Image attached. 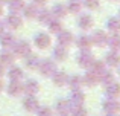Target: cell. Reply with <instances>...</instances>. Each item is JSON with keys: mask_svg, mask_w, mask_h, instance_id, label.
<instances>
[{"mask_svg": "<svg viewBox=\"0 0 120 116\" xmlns=\"http://www.w3.org/2000/svg\"><path fill=\"white\" fill-rule=\"evenodd\" d=\"M12 52H14L15 57H27L29 54H32V48L30 44L26 41V40H21V41H15L14 46H12Z\"/></svg>", "mask_w": 120, "mask_h": 116, "instance_id": "6da1fadb", "label": "cell"}, {"mask_svg": "<svg viewBox=\"0 0 120 116\" xmlns=\"http://www.w3.org/2000/svg\"><path fill=\"white\" fill-rule=\"evenodd\" d=\"M38 69H40L41 75H44V76H52V75L58 70V69H56L55 61H52V60H44V61H40Z\"/></svg>", "mask_w": 120, "mask_h": 116, "instance_id": "7a4b0ae2", "label": "cell"}, {"mask_svg": "<svg viewBox=\"0 0 120 116\" xmlns=\"http://www.w3.org/2000/svg\"><path fill=\"white\" fill-rule=\"evenodd\" d=\"M34 43H35L37 48L46 49V48H49V46L52 44V38H50V35L46 34V32H38L35 37H34Z\"/></svg>", "mask_w": 120, "mask_h": 116, "instance_id": "3957f363", "label": "cell"}, {"mask_svg": "<svg viewBox=\"0 0 120 116\" xmlns=\"http://www.w3.org/2000/svg\"><path fill=\"white\" fill-rule=\"evenodd\" d=\"M21 24H23L21 15L15 14V12H9L8 17H6V26H8L9 29H20Z\"/></svg>", "mask_w": 120, "mask_h": 116, "instance_id": "277c9868", "label": "cell"}, {"mask_svg": "<svg viewBox=\"0 0 120 116\" xmlns=\"http://www.w3.org/2000/svg\"><path fill=\"white\" fill-rule=\"evenodd\" d=\"M93 61H94V57L90 51H82L79 54V57H78V63H79V66L84 67V69H90L91 64H93Z\"/></svg>", "mask_w": 120, "mask_h": 116, "instance_id": "5b68a950", "label": "cell"}, {"mask_svg": "<svg viewBox=\"0 0 120 116\" xmlns=\"http://www.w3.org/2000/svg\"><path fill=\"white\" fill-rule=\"evenodd\" d=\"M90 38H91V43H94L96 46H105L106 41H108V34L103 32V31H94Z\"/></svg>", "mask_w": 120, "mask_h": 116, "instance_id": "8992f818", "label": "cell"}, {"mask_svg": "<svg viewBox=\"0 0 120 116\" xmlns=\"http://www.w3.org/2000/svg\"><path fill=\"white\" fill-rule=\"evenodd\" d=\"M50 12H52L53 18H59V20H62V18H64L65 15L68 14V11H67V6H65L64 3H55Z\"/></svg>", "mask_w": 120, "mask_h": 116, "instance_id": "52a82bcc", "label": "cell"}, {"mask_svg": "<svg viewBox=\"0 0 120 116\" xmlns=\"http://www.w3.org/2000/svg\"><path fill=\"white\" fill-rule=\"evenodd\" d=\"M106 31L112 35L120 34V18L119 17H111L106 20Z\"/></svg>", "mask_w": 120, "mask_h": 116, "instance_id": "ba28073f", "label": "cell"}, {"mask_svg": "<svg viewBox=\"0 0 120 116\" xmlns=\"http://www.w3.org/2000/svg\"><path fill=\"white\" fill-rule=\"evenodd\" d=\"M56 37H58V43L61 46H64V48H68V46L71 44V41H73V35H71V32L64 31V29H62L59 34H56Z\"/></svg>", "mask_w": 120, "mask_h": 116, "instance_id": "9c48e42d", "label": "cell"}, {"mask_svg": "<svg viewBox=\"0 0 120 116\" xmlns=\"http://www.w3.org/2000/svg\"><path fill=\"white\" fill-rule=\"evenodd\" d=\"M119 102L116 101V99H111V98H108L105 102H103V112L105 113H108V115H116L119 112Z\"/></svg>", "mask_w": 120, "mask_h": 116, "instance_id": "30bf717a", "label": "cell"}, {"mask_svg": "<svg viewBox=\"0 0 120 116\" xmlns=\"http://www.w3.org/2000/svg\"><path fill=\"white\" fill-rule=\"evenodd\" d=\"M79 28L82 31H90L91 28H93V24H94V20H93V17H91L90 14H82L81 17H79Z\"/></svg>", "mask_w": 120, "mask_h": 116, "instance_id": "8fae6325", "label": "cell"}, {"mask_svg": "<svg viewBox=\"0 0 120 116\" xmlns=\"http://www.w3.org/2000/svg\"><path fill=\"white\" fill-rule=\"evenodd\" d=\"M15 41H17V40H15L14 34H11V32H3L2 35H0V44H2L5 49L12 48Z\"/></svg>", "mask_w": 120, "mask_h": 116, "instance_id": "7c38bea8", "label": "cell"}, {"mask_svg": "<svg viewBox=\"0 0 120 116\" xmlns=\"http://www.w3.org/2000/svg\"><path fill=\"white\" fill-rule=\"evenodd\" d=\"M105 64L109 66V67H117V66L120 64V54L116 52V51H111L105 57Z\"/></svg>", "mask_w": 120, "mask_h": 116, "instance_id": "4fadbf2b", "label": "cell"}, {"mask_svg": "<svg viewBox=\"0 0 120 116\" xmlns=\"http://www.w3.org/2000/svg\"><path fill=\"white\" fill-rule=\"evenodd\" d=\"M23 90L27 93V95H37V93L40 92V84H38V81H35V80H29L27 83H24Z\"/></svg>", "mask_w": 120, "mask_h": 116, "instance_id": "5bb4252c", "label": "cell"}, {"mask_svg": "<svg viewBox=\"0 0 120 116\" xmlns=\"http://www.w3.org/2000/svg\"><path fill=\"white\" fill-rule=\"evenodd\" d=\"M52 80L53 83H55V86H64V84H67V80H68V75L65 73V72L62 70H56L55 73L52 75Z\"/></svg>", "mask_w": 120, "mask_h": 116, "instance_id": "9a60e30c", "label": "cell"}, {"mask_svg": "<svg viewBox=\"0 0 120 116\" xmlns=\"http://www.w3.org/2000/svg\"><path fill=\"white\" fill-rule=\"evenodd\" d=\"M24 108H26L27 112H35V110H38V108H40L38 99H37L34 95H29L26 99H24Z\"/></svg>", "mask_w": 120, "mask_h": 116, "instance_id": "2e32d148", "label": "cell"}, {"mask_svg": "<svg viewBox=\"0 0 120 116\" xmlns=\"http://www.w3.org/2000/svg\"><path fill=\"white\" fill-rule=\"evenodd\" d=\"M38 6L35 5V3H30V5H24V8H23V15L26 18H37V14H38Z\"/></svg>", "mask_w": 120, "mask_h": 116, "instance_id": "e0dca14e", "label": "cell"}, {"mask_svg": "<svg viewBox=\"0 0 120 116\" xmlns=\"http://www.w3.org/2000/svg\"><path fill=\"white\" fill-rule=\"evenodd\" d=\"M14 61H15V55H14V52H11V51H8V49H5V51L0 54V64H3V66H9V64H12Z\"/></svg>", "mask_w": 120, "mask_h": 116, "instance_id": "ac0fdd59", "label": "cell"}, {"mask_svg": "<svg viewBox=\"0 0 120 116\" xmlns=\"http://www.w3.org/2000/svg\"><path fill=\"white\" fill-rule=\"evenodd\" d=\"M24 0H8V6H9V12H15L20 14L24 8Z\"/></svg>", "mask_w": 120, "mask_h": 116, "instance_id": "d6986e66", "label": "cell"}, {"mask_svg": "<svg viewBox=\"0 0 120 116\" xmlns=\"http://www.w3.org/2000/svg\"><path fill=\"white\" fill-rule=\"evenodd\" d=\"M76 46H79L82 51H90L93 43H91V38L88 35H79L76 38Z\"/></svg>", "mask_w": 120, "mask_h": 116, "instance_id": "ffe728a7", "label": "cell"}, {"mask_svg": "<svg viewBox=\"0 0 120 116\" xmlns=\"http://www.w3.org/2000/svg\"><path fill=\"white\" fill-rule=\"evenodd\" d=\"M84 99H85V96H84V93L81 92V89L79 90H75L73 95H71L70 105H71V107H81V105L84 104Z\"/></svg>", "mask_w": 120, "mask_h": 116, "instance_id": "44dd1931", "label": "cell"}, {"mask_svg": "<svg viewBox=\"0 0 120 116\" xmlns=\"http://www.w3.org/2000/svg\"><path fill=\"white\" fill-rule=\"evenodd\" d=\"M37 18H38V21L41 24H49L50 21H52L53 15L50 11H47V9H40L38 14H37Z\"/></svg>", "mask_w": 120, "mask_h": 116, "instance_id": "7402d4cb", "label": "cell"}, {"mask_svg": "<svg viewBox=\"0 0 120 116\" xmlns=\"http://www.w3.org/2000/svg\"><path fill=\"white\" fill-rule=\"evenodd\" d=\"M21 92H23V84L18 83V81H11L8 86V93L12 96H18L21 95Z\"/></svg>", "mask_w": 120, "mask_h": 116, "instance_id": "603a6c76", "label": "cell"}, {"mask_svg": "<svg viewBox=\"0 0 120 116\" xmlns=\"http://www.w3.org/2000/svg\"><path fill=\"white\" fill-rule=\"evenodd\" d=\"M106 93H108V98L116 99L117 96H120V84L119 83H111L106 86Z\"/></svg>", "mask_w": 120, "mask_h": 116, "instance_id": "cb8c5ba5", "label": "cell"}, {"mask_svg": "<svg viewBox=\"0 0 120 116\" xmlns=\"http://www.w3.org/2000/svg\"><path fill=\"white\" fill-rule=\"evenodd\" d=\"M67 55H68L67 48H64V46H61V44L56 46L55 51H53V58L58 60V61H64V60L67 58Z\"/></svg>", "mask_w": 120, "mask_h": 116, "instance_id": "d4e9b609", "label": "cell"}, {"mask_svg": "<svg viewBox=\"0 0 120 116\" xmlns=\"http://www.w3.org/2000/svg\"><path fill=\"white\" fill-rule=\"evenodd\" d=\"M8 76H9L11 81H20L21 78H23V70H21L20 67H17V66H12L8 72Z\"/></svg>", "mask_w": 120, "mask_h": 116, "instance_id": "484cf974", "label": "cell"}, {"mask_svg": "<svg viewBox=\"0 0 120 116\" xmlns=\"http://www.w3.org/2000/svg\"><path fill=\"white\" fill-rule=\"evenodd\" d=\"M49 31L52 34H59L62 29H64V26H62V21L59 20V18H52V21H50L49 24Z\"/></svg>", "mask_w": 120, "mask_h": 116, "instance_id": "4316f807", "label": "cell"}, {"mask_svg": "<svg viewBox=\"0 0 120 116\" xmlns=\"http://www.w3.org/2000/svg\"><path fill=\"white\" fill-rule=\"evenodd\" d=\"M100 80V76L97 73H94V72H87V73H85V76H84V83L87 84V86H94V84H97V81Z\"/></svg>", "mask_w": 120, "mask_h": 116, "instance_id": "83f0119b", "label": "cell"}, {"mask_svg": "<svg viewBox=\"0 0 120 116\" xmlns=\"http://www.w3.org/2000/svg\"><path fill=\"white\" fill-rule=\"evenodd\" d=\"M65 6H67L68 12H71V14H78V12L81 11V8H82V2H81V0H68V3Z\"/></svg>", "mask_w": 120, "mask_h": 116, "instance_id": "f1b7e54d", "label": "cell"}, {"mask_svg": "<svg viewBox=\"0 0 120 116\" xmlns=\"http://www.w3.org/2000/svg\"><path fill=\"white\" fill-rule=\"evenodd\" d=\"M67 83H68V86H71L73 90H79L82 87V78L79 75H71V76H68Z\"/></svg>", "mask_w": 120, "mask_h": 116, "instance_id": "f546056e", "label": "cell"}, {"mask_svg": "<svg viewBox=\"0 0 120 116\" xmlns=\"http://www.w3.org/2000/svg\"><path fill=\"white\" fill-rule=\"evenodd\" d=\"M108 46L111 48V51H116L119 52L120 51V34H116V35H112L111 38H108Z\"/></svg>", "mask_w": 120, "mask_h": 116, "instance_id": "4dcf8cb0", "label": "cell"}, {"mask_svg": "<svg viewBox=\"0 0 120 116\" xmlns=\"http://www.w3.org/2000/svg\"><path fill=\"white\" fill-rule=\"evenodd\" d=\"M91 69H93L91 72H94V73H97V75L100 76V75H102L103 72L106 70V64H105V61H93Z\"/></svg>", "mask_w": 120, "mask_h": 116, "instance_id": "1f68e13d", "label": "cell"}, {"mask_svg": "<svg viewBox=\"0 0 120 116\" xmlns=\"http://www.w3.org/2000/svg\"><path fill=\"white\" fill-rule=\"evenodd\" d=\"M56 107H58V112L62 115H67L70 112V101L67 99H61V101L56 102Z\"/></svg>", "mask_w": 120, "mask_h": 116, "instance_id": "d6a6232c", "label": "cell"}, {"mask_svg": "<svg viewBox=\"0 0 120 116\" xmlns=\"http://www.w3.org/2000/svg\"><path fill=\"white\" fill-rule=\"evenodd\" d=\"M24 60H26V66H27V67H30V69L38 67V66H40V58L37 57V55L29 54L27 57H24Z\"/></svg>", "mask_w": 120, "mask_h": 116, "instance_id": "836d02e7", "label": "cell"}, {"mask_svg": "<svg viewBox=\"0 0 120 116\" xmlns=\"http://www.w3.org/2000/svg\"><path fill=\"white\" fill-rule=\"evenodd\" d=\"M100 80L103 81V83L108 86V84H111V83H114V73H111V72H108V70H105L102 75H100Z\"/></svg>", "mask_w": 120, "mask_h": 116, "instance_id": "e575fe53", "label": "cell"}, {"mask_svg": "<svg viewBox=\"0 0 120 116\" xmlns=\"http://www.w3.org/2000/svg\"><path fill=\"white\" fill-rule=\"evenodd\" d=\"M84 6L88 9H99L100 8V0H84Z\"/></svg>", "mask_w": 120, "mask_h": 116, "instance_id": "d590c367", "label": "cell"}, {"mask_svg": "<svg viewBox=\"0 0 120 116\" xmlns=\"http://www.w3.org/2000/svg\"><path fill=\"white\" fill-rule=\"evenodd\" d=\"M38 116H53V112L49 107H40L38 108Z\"/></svg>", "mask_w": 120, "mask_h": 116, "instance_id": "8d00e7d4", "label": "cell"}, {"mask_svg": "<svg viewBox=\"0 0 120 116\" xmlns=\"http://www.w3.org/2000/svg\"><path fill=\"white\" fill-rule=\"evenodd\" d=\"M73 108H75L73 116H87V110L82 108V105H81V107H73Z\"/></svg>", "mask_w": 120, "mask_h": 116, "instance_id": "74e56055", "label": "cell"}, {"mask_svg": "<svg viewBox=\"0 0 120 116\" xmlns=\"http://www.w3.org/2000/svg\"><path fill=\"white\" fill-rule=\"evenodd\" d=\"M34 3H35L37 6H41V5H46L47 3V0H32Z\"/></svg>", "mask_w": 120, "mask_h": 116, "instance_id": "f35d334b", "label": "cell"}, {"mask_svg": "<svg viewBox=\"0 0 120 116\" xmlns=\"http://www.w3.org/2000/svg\"><path fill=\"white\" fill-rule=\"evenodd\" d=\"M3 32H5V23H3V21H0V35H2Z\"/></svg>", "mask_w": 120, "mask_h": 116, "instance_id": "ab89813d", "label": "cell"}, {"mask_svg": "<svg viewBox=\"0 0 120 116\" xmlns=\"http://www.w3.org/2000/svg\"><path fill=\"white\" fill-rule=\"evenodd\" d=\"M5 75V67H3V64H0V78Z\"/></svg>", "mask_w": 120, "mask_h": 116, "instance_id": "60d3db41", "label": "cell"}, {"mask_svg": "<svg viewBox=\"0 0 120 116\" xmlns=\"http://www.w3.org/2000/svg\"><path fill=\"white\" fill-rule=\"evenodd\" d=\"M3 89H5V87H3V83H2V81H0V92H2Z\"/></svg>", "mask_w": 120, "mask_h": 116, "instance_id": "b9f144b4", "label": "cell"}, {"mask_svg": "<svg viewBox=\"0 0 120 116\" xmlns=\"http://www.w3.org/2000/svg\"><path fill=\"white\" fill-rule=\"evenodd\" d=\"M3 14V6H2V3H0V15Z\"/></svg>", "mask_w": 120, "mask_h": 116, "instance_id": "7bdbcfd3", "label": "cell"}, {"mask_svg": "<svg viewBox=\"0 0 120 116\" xmlns=\"http://www.w3.org/2000/svg\"><path fill=\"white\" fill-rule=\"evenodd\" d=\"M0 3H2V5L3 3H8V0H0Z\"/></svg>", "mask_w": 120, "mask_h": 116, "instance_id": "ee69618b", "label": "cell"}, {"mask_svg": "<svg viewBox=\"0 0 120 116\" xmlns=\"http://www.w3.org/2000/svg\"><path fill=\"white\" fill-rule=\"evenodd\" d=\"M119 18H120V11H119Z\"/></svg>", "mask_w": 120, "mask_h": 116, "instance_id": "f6af8a7d", "label": "cell"}, {"mask_svg": "<svg viewBox=\"0 0 120 116\" xmlns=\"http://www.w3.org/2000/svg\"><path fill=\"white\" fill-rule=\"evenodd\" d=\"M119 75H120V69H119Z\"/></svg>", "mask_w": 120, "mask_h": 116, "instance_id": "bcb514c9", "label": "cell"}, {"mask_svg": "<svg viewBox=\"0 0 120 116\" xmlns=\"http://www.w3.org/2000/svg\"><path fill=\"white\" fill-rule=\"evenodd\" d=\"M119 110H120V105H119Z\"/></svg>", "mask_w": 120, "mask_h": 116, "instance_id": "7dc6e473", "label": "cell"}, {"mask_svg": "<svg viewBox=\"0 0 120 116\" xmlns=\"http://www.w3.org/2000/svg\"><path fill=\"white\" fill-rule=\"evenodd\" d=\"M112 2H114V0H112Z\"/></svg>", "mask_w": 120, "mask_h": 116, "instance_id": "c3c4849f", "label": "cell"}, {"mask_svg": "<svg viewBox=\"0 0 120 116\" xmlns=\"http://www.w3.org/2000/svg\"><path fill=\"white\" fill-rule=\"evenodd\" d=\"M112 116H114V115H112Z\"/></svg>", "mask_w": 120, "mask_h": 116, "instance_id": "681fc988", "label": "cell"}]
</instances>
